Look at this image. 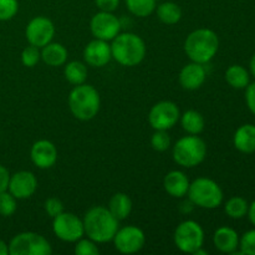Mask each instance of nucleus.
Wrapping results in <instances>:
<instances>
[{"label": "nucleus", "instance_id": "393cba45", "mask_svg": "<svg viewBox=\"0 0 255 255\" xmlns=\"http://www.w3.org/2000/svg\"><path fill=\"white\" fill-rule=\"evenodd\" d=\"M64 75L71 85H82L87 79V67L81 61H71L65 65Z\"/></svg>", "mask_w": 255, "mask_h": 255}, {"label": "nucleus", "instance_id": "72a5a7b5", "mask_svg": "<svg viewBox=\"0 0 255 255\" xmlns=\"http://www.w3.org/2000/svg\"><path fill=\"white\" fill-rule=\"evenodd\" d=\"M241 252L246 255H255V229L249 231L239 241Z\"/></svg>", "mask_w": 255, "mask_h": 255}, {"label": "nucleus", "instance_id": "f8f14e48", "mask_svg": "<svg viewBox=\"0 0 255 255\" xmlns=\"http://www.w3.org/2000/svg\"><path fill=\"white\" fill-rule=\"evenodd\" d=\"M90 29H91L95 39L110 41L120 34L121 20L112 12L100 11L92 16L91 22H90Z\"/></svg>", "mask_w": 255, "mask_h": 255}, {"label": "nucleus", "instance_id": "e433bc0d", "mask_svg": "<svg viewBox=\"0 0 255 255\" xmlns=\"http://www.w3.org/2000/svg\"><path fill=\"white\" fill-rule=\"evenodd\" d=\"M246 100L247 105H248V109L255 115V82L247 86Z\"/></svg>", "mask_w": 255, "mask_h": 255}, {"label": "nucleus", "instance_id": "c85d7f7f", "mask_svg": "<svg viewBox=\"0 0 255 255\" xmlns=\"http://www.w3.org/2000/svg\"><path fill=\"white\" fill-rule=\"evenodd\" d=\"M16 198L9 191L0 192V216H12L16 212Z\"/></svg>", "mask_w": 255, "mask_h": 255}, {"label": "nucleus", "instance_id": "39448f33", "mask_svg": "<svg viewBox=\"0 0 255 255\" xmlns=\"http://www.w3.org/2000/svg\"><path fill=\"white\" fill-rule=\"evenodd\" d=\"M207 144L197 134H189L179 138L173 146V159L177 164L186 168H193L204 161Z\"/></svg>", "mask_w": 255, "mask_h": 255}, {"label": "nucleus", "instance_id": "f257e3e1", "mask_svg": "<svg viewBox=\"0 0 255 255\" xmlns=\"http://www.w3.org/2000/svg\"><path fill=\"white\" fill-rule=\"evenodd\" d=\"M85 234L96 243H107L112 241L119 231V221L109 208L96 206L90 208L84 217Z\"/></svg>", "mask_w": 255, "mask_h": 255}, {"label": "nucleus", "instance_id": "20e7f679", "mask_svg": "<svg viewBox=\"0 0 255 255\" xmlns=\"http://www.w3.org/2000/svg\"><path fill=\"white\" fill-rule=\"evenodd\" d=\"M100 94L91 85H77L69 95L70 111L80 121L95 119L100 111Z\"/></svg>", "mask_w": 255, "mask_h": 255}, {"label": "nucleus", "instance_id": "2eb2a0df", "mask_svg": "<svg viewBox=\"0 0 255 255\" xmlns=\"http://www.w3.org/2000/svg\"><path fill=\"white\" fill-rule=\"evenodd\" d=\"M84 59L90 66L104 67L112 59L111 45L101 39L92 40L85 47Z\"/></svg>", "mask_w": 255, "mask_h": 255}, {"label": "nucleus", "instance_id": "a211bd4d", "mask_svg": "<svg viewBox=\"0 0 255 255\" xmlns=\"http://www.w3.org/2000/svg\"><path fill=\"white\" fill-rule=\"evenodd\" d=\"M189 184L191 182H189L188 177L182 171H171L166 174L163 179L164 191L174 198H182V197L187 196Z\"/></svg>", "mask_w": 255, "mask_h": 255}, {"label": "nucleus", "instance_id": "b1692460", "mask_svg": "<svg viewBox=\"0 0 255 255\" xmlns=\"http://www.w3.org/2000/svg\"><path fill=\"white\" fill-rule=\"evenodd\" d=\"M157 9V16L163 24L174 25L182 19V9L173 1H164L159 4Z\"/></svg>", "mask_w": 255, "mask_h": 255}, {"label": "nucleus", "instance_id": "7c9ffc66", "mask_svg": "<svg viewBox=\"0 0 255 255\" xmlns=\"http://www.w3.org/2000/svg\"><path fill=\"white\" fill-rule=\"evenodd\" d=\"M75 254L76 255H99L100 249L96 242L92 239H79L75 246Z\"/></svg>", "mask_w": 255, "mask_h": 255}, {"label": "nucleus", "instance_id": "a878e982", "mask_svg": "<svg viewBox=\"0 0 255 255\" xmlns=\"http://www.w3.org/2000/svg\"><path fill=\"white\" fill-rule=\"evenodd\" d=\"M226 80L233 89H246L249 85V74L241 65H232L227 69Z\"/></svg>", "mask_w": 255, "mask_h": 255}, {"label": "nucleus", "instance_id": "1a4fd4ad", "mask_svg": "<svg viewBox=\"0 0 255 255\" xmlns=\"http://www.w3.org/2000/svg\"><path fill=\"white\" fill-rule=\"evenodd\" d=\"M52 231L54 234L62 242L76 243L84 237V222L74 213L62 212L61 214L52 218Z\"/></svg>", "mask_w": 255, "mask_h": 255}, {"label": "nucleus", "instance_id": "f3484780", "mask_svg": "<svg viewBox=\"0 0 255 255\" xmlns=\"http://www.w3.org/2000/svg\"><path fill=\"white\" fill-rule=\"evenodd\" d=\"M207 79V71L204 66L198 62H193L186 65L179 72V84L184 90L194 91L198 90L204 84Z\"/></svg>", "mask_w": 255, "mask_h": 255}, {"label": "nucleus", "instance_id": "5701e85b", "mask_svg": "<svg viewBox=\"0 0 255 255\" xmlns=\"http://www.w3.org/2000/svg\"><path fill=\"white\" fill-rule=\"evenodd\" d=\"M179 119L182 128L188 134H199L204 129V117L196 110H188Z\"/></svg>", "mask_w": 255, "mask_h": 255}, {"label": "nucleus", "instance_id": "4be33fe9", "mask_svg": "<svg viewBox=\"0 0 255 255\" xmlns=\"http://www.w3.org/2000/svg\"><path fill=\"white\" fill-rule=\"evenodd\" d=\"M107 208H109V211L111 212V214L117 221H124V219H126L131 214L132 201L126 193L119 192V193L114 194L111 197Z\"/></svg>", "mask_w": 255, "mask_h": 255}, {"label": "nucleus", "instance_id": "ddd939ff", "mask_svg": "<svg viewBox=\"0 0 255 255\" xmlns=\"http://www.w3.org/2000/svg\"><path fill=\"white\" fill-rule=\"evenodd\" d=\"M55 35V26L50 19L45 16H36L30 20L25 30V36L30 45L44 47L52 41Z\"/></svg>", "mask_w": 255, "mask_h": 255}, {"label": "nucleus", "instance_id": "f03ea898", "mask_svg": "<svg viewBox=\"0 0 255 255\" xmlns=\"http://www.w3.org/2000/svg\"><path fill=\"white\" fill-rule=\"evenodd\" d=\"M219 49L218 35L211 29H197L187 36L184 51L193 62L208 64Z\"/></svg>", "mask_w": 255, "mask_h": 255}, {"label": "nucleus", "instance_id": "cd10ccee", "mask_svg": "<svg viewBox=\"0 0 255 255\" xmlns=\"http://www.w3.org/2000/svg\"><path fill=\"white\" fill-rule=\"evenodd\" d=\"M248 202L242 198V197H233L224 206V211H226L227 216L233 219H241L246 217L248 214Z\"/></svg>", "mask_w": 255, "mask_h": 255}, {"label": "nucleus", "instance_id": "c756f323", "mask_svg": "<svg viewBox=\"0 0 255 255\" xmlns=\"http://www.w3.org/2000/svg\"><path fill=\"white\" fill-rule=\"evenodd\" d=\"M151 146L157 152L167 151L171 147V137H169L168 132L156 129V132L152 134Z\"/></svg>", "mask_w": 255, "mask_h": 255}, {"label": "nucleus", "instance_id": "4c0bfd02", "mask_svg": "<svg viewBox=\"0 0 255 255\" xmlns=\"http://www.w3.org/2000/svg\"><path fill=\"white\" fill-rule=\"evenodd\" d=\"M10 173L4 166L0 164V192L7 191V186H9Z\"/></svg>", "mask_w": 255, "mask_h": 255}, {"label": "nucleus", "instance_id": "4468645a", "mask_svg": "<svg viewBox=\"0 0 255 255\" xmlns=\"http://www.w3.org/2000/svg\"><path fill=\"white\" fill-rule=\"evenodd\" d=\"M37 179L32 172L20 171L10 176L7 191L16 199H27L36 192Z\"/></svg>", "mask_w": 255, "mask_h": 255}, {"label": "nucleus", "instance_id": "ea45409f", "mask_svg": "<svg viewBox=\"0 0 255 255\" xmlns=\"http://www.w3.org/2000/svg\"><path fill=\"white\" fill-rule=\"evenodd\" d=\"M9 254V246L4 241H0V255Z\"/></svg>", "mask_w": 255, "mask_h": 255}, {"label": "nucleus", "instance_id": "dca6fc26", "mask_svg": "<svg viewBox=\"0 0 255 255\" xmlns=\"http://www.w3.org/2000/svg\"><path fill=\"white\" fill-rule=\"evenodd\" d=\"M30 157H31L32 163L37 168H51L57 161V149L52 142L47 139H40L32 144Z\"/></svg>", "mask_w": 255, "mask_h": 255}, {"label": "nucleus", "instance_id": "a19ab883", "mask_svg": "<svg viewBox=\"0 0 255 255\" xmlns=\"http://www.w3.org/2000/svg\"><path fill=\"white\" fill-rule=\"evenodd\" d=\"M251 71L253 74V76L255 77V54L252 56L251 59Z\"/></svg>", "mask_w": 255, "mask_h": 255}, {"label": "nucleus", "instance_id": "58836bf2", "mask_svg": "<svg viewBox=\"0 0 255 255\" xmlns=\"http://www.w3.org/2000/svg\"><path fill=\"white\" fill-rule=\"evenodd\" d=\"M248 216H249V221H251L252 224L255 227V201L251 204V206H249Z\"/></svg>", "mask_w": 255, "mask_h": 255}, {"label": "nucleus", "instance_id": "6e6552de", "mask_svg": "<svg viewBox=\"0 0 255 255\" xmlns=\"http://www.w3.org/2000/svg\"><path fill=\"white\" fill-rule=\"evenodd\" d=\"M174 244L183 253L194 254L204 243V231L196 221H184L174 232Z\"/></svg>", "mask_w": 255, "mask_h": 255}, {"label": "nucleus", "instance_id": "412c9836", "mask_svg": "<svg viewBox=\"0 0 255 255\" xmlns=\"http://www.w3.org/2000/svg\"><path fill=\"white\" fill-rule=\"evenodd\" d=\"M234 146L242 153L255 152V126L244 125L237 129L234 134Z\"/></svg>", "mask_w": 255, "mask_h": 255}, {"label": "nucleus", "instance_id": "7ed1b4c3", "mask_svg": "<svg viewBox=\"0 0 255 255\" xmlns=\"http://www.w3.org/2000/svg\"><path fill=\"white\" fill-rule=\"evenodd\" d=\"M111 51L112 59L122 66H137L146 56V44L138 35L124 32L112 40Z\"/></svg>", "mask_w": 255, "mask_h": 255}, {"label": "nucleus", "instance_id": "473e14b6", "mask_svg": "<svg viewBox=\"0 0 255 255\" xmlns=\"http://www.w3.org/2000/svg\"><path fill=\"white\" fill-rule=\"evenodd\" d=\"M41 59V52H40L39 47L30 45V46L25 47L21 52V62L24 66L26 67H34L37 62Z\"/></svg>", "mask_w": 255, "mask_h": 255}, {"label": "nucleus", "instance_id": "bb28decb", "mask_svg": "<svg viewBox=\"0 0 255 255\" xmlns=\"http://www.w3.org/2000/svg\"><path fill=\"white\" fill-rule=\"evenodd\" d=\"M131 14L138 17L149 16L156 10V0H125Z\"/></svg>", "mask_w": 255, "mask_h": 255}, {"label": "nucleus", "instance_id": "c9c22d12", "mask_svg": "<svg viewBox=\"0 0 255 255\" xmlns=\"http://www.w3.org/2000/svg\"><path fill=\"white\" fill-rule=\"evenodd\" d=\"M95 4L100 9V11L114 12L119 7L120 0H95Z\"/></svg>", "mask_w": 255, "mask_h": 255}, {"label": "nucleus", "instance_id": "2f4dec72", "mask_svg": "<svg viewBox=\"0 0 255 255\" xmlns=\"http://www.w3.org/2000/svg\"><path fill=\"white\" fill-rule=\"evenodd\" d=\"M19 10L17 0H0V21L11 20Z\"/></svg>", "mask_w": 255, "mask_h": 255}, {"label": "nucleus", "instance_id": "6ab92c4d", "mask_svg": "<svg viewBox=\"0 0 255 255\" xmlns=\"http://www.w3.org/2000/svg\"><path fill=\"white\" fill-rule=\"evenodd\" d=\"M213 243L222 253L232 254L239 247V236L229 227H221L214 232Z\"/></svg>", "mask_w": 255, "mask_h": 255}, {"label": "nucleus", "instance_id": "9b49d317", "mask_svg": "<svg viewBox=\"0 0 255 255\" xmlns=\"http://www.w3.org/2000/svg\"><path fill=\"white\" fill-rule=\"evenodd\" d=\"M115 248L122 254H134L146 244V236L138 227L127 226L119 229L114 237Z\"/></svg>", "mask_w": 255, "mask_h": 255}, {"label": "nucleus", "instance_id": "0eeeda50", "mask_svg": "<svg viewBox=\"0 0 255 255\" xmlns=\"http://www.w3.org/2000/svg\"><path fill=\"white\" fill-rule=\"evenodd\" d=\"M51 244L40 234L34 232L19 233L10 241V255H51Z\"/></svg>", "mask_w": 255, "mask_h": 255}, {"label": "nucleus", "instance_id": "f704fd0d", "mask_svg": "<svg viewBox=\"0 0 255 255\" xmlns=\"http://www.w3.org/2000/svg\"><path fill=\"white\" fill-rule=\"evenodd\" d=\"M44 208L47 216H50L51 218H55V217L59 216V214H61L64 212V204L56 197H51V198H47L45 201Z\"/></svg>", "mask_w": 255, "mask_h": 255}, {"label": "nucleus", "instance_id": "423d86ee", "mask_svg": "<svg viewBox=\"0 0 255 255\" xmlns=\"http://www.w3.org/2000/svg\"><path fill=\"white\" fill-rule=\"evenodd\" d=\"M188 198L194 206L204 209L218 208L223 202V191L216 181L206 177L197 178L189 184Z\"/></svg>", "mask_w": 255, "mask_h": 255}, {"label": "nucleus", "instance_id": "aec40b11", "mask_svg": "<svg viewBox=\"0 0 255 255\" xmlns=\"http://www.w3.org/2000/svg\"><path fill=\"white\" fill-rule=\"evenodd\" d=\"M41 59L46 65L52 67L62 66L67 60L66 47L59 42H49L41 47Z\"/></svg>", "mask_w": 255, "mask_h": 255}, {"label": "nucleus", "instance_id": "9d476101", "mask_svg": "<svg viewBox=\"0 0 255 255\" xmlns=\"http://www.w3.org/2000/svg\"><path fill=\"white\" fill-rule=\"evenodd\" d=\"M181 112L172 101H161L152 106L148 114V122L153 129L168 131L179 121Z\"/></svg>", "mask_w": 255, "mask_h": 255}]
</instances>
